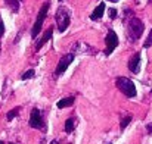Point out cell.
I'll use <instances>...</instances> for the list:
<instances>
[{"label":"cell","mask_w":152,"mask_h":144,"mask_svg":"<svg viewBox=\"0 0 152 144\" xmlns=\"http://www.w3.org/2000/svg\"><path fill=\"white\" fill-rule=\"evenodd\" d=\"M143 31H145V24L139 18H136V16L129 18L126 33H127V38L130 43H136L143 35Z\"/></svg>","instance_id":"6da1fadb"},{"label":"cell","mask_w":152,"mask_h":144,"mask_svg":"<svg viewBox=\"0 0 152 144\" xmlns=\"http://www.w3.org/2000/svg\"><path fill=\"white\" fill-rule=\"evenodd\" d=\"M55 21H56V25H58L59 33L66 31V28H68L69 24H71V10L66 9L65 6L58 7V10H56V13H55Z\"/></svg>","instance_id":"7a4b0ae2"},{"label":"cell","mask_w":152,"mask_h":144,"mask_svg":"<svg viewBox=\"0 0 152 144\" xmlns=\"http://www.w3.org/2000/svg\"><path fill=\"white\" fill-rule=\"evenodd\" d=\"M115 84H117L118 90H120V91H121L126 97L133 98V97L137 96L136 85L133 84V81H132V80H129V78H126V77H118V78L115 80Z\"/></svg>","instance_id":"3957f363"},{"label":"cell","mask_w":152,"mask_h":144,"mask_svg":"<svg viewBox=\"0 0 152 144\" xmlns=\"http://www.w3.org/2000/svg\"><path fill=\"white\" fill-rule=\"evenodd\" d=\"M49 6H50V1H45L43 6H42V9L39 10L37 19H36V22H34V25H33V30H31V38H36L37 34L40 33V30H42V27H43V22H45V19H46Z\"/></svg>","instance_id":"277c9868"},{"label":"cell","mask_w":152,"mask_h":144,"mask_svg":"<svg viewBox=\"0 0 152 144\" xmlns=\"http://www.w3.org/2000/svg\"><path fill=\"white\" fill-rule=\"evenodd\" d=\"M30 127L34 128V130H46V124H45V118H43V113L42 110H39L37 107H34L31 110V115H30V121H28Z\"/></svg>","instance_id":"5b68a950"},{"label":"cell","mask_w":152,"mask_h":144,"mask_svg":"<svg viewBox=\"0 0 152 144\" xmlns=\"http://www.w3.org/2000/svg\"><path fill=\"white\" fill-rule=\"evenodd\" d=\"M105 44H106V48H105V56L112 54V51L118 47V44H120L118 35H117V33H115L112 28H109V30H108V33H106V37H105Z\"/></svg>","instance_id":"8992f818"},{"label":"cell","mask_w":152,"mask_h":144,"mask_svg":"<svg viewBox=\"0 0 152 144\" xmlns=\"http://www.w3.org/2000/svg\"><path fill=\"white\" fill-rule=\"evenodd\" d=\"M74 57H75V54H74V53H66V54H64V56L61 57V60L58 62L56 69H55V78L61 77V75H62V74H64V72L68 69V66L72 63Z\"/></svg>","instance_id":"52a82bcc"},{"label":"cell","mask_w":152,"mask_h":144,"mask_svg":"<svg viewBox=\"0 0 152 144\" xmlns=\"http://www.w3.org/2000/svg\"><path fill=\"white\" fill-rule=\"evenodd\" d=\"M71 53H74V54H96V50L92 46H89L87 43H84V41H77L72 46Z\"/></svg>","instance_id":"ba28073f"},{"label":"cell","mask_w":152,"mask_h":144,"mask_svg":"<svg viewBox=\"0 0 152 144\" xmlns=\"http://www.w3.org/2000/svg\"><path fill=\"white\" fill-rule=\"evenodd\" d=\"M129 71L133 74H139L140 72V53H134L130 60H129Z\"/></svg>","instance_id":"9c48e42d"},{"label":"cell","mask_w":152,"mask_h":144,"mask_svg":"<svg viewBox=\"0 0 152 144\" xmlns=\"http://www.w3.org/2000/svg\"><path fill=\"white\" fill-rule=\"evenodd\" d=\"M53 30H55V28H53V27L50 25V27H49V28L46 30V33H45V34L42 35V38H40V40H39V43L36 44V50H37V51H39L40 48L43 47V46H45V44H46L48 41H50L52 35H53Z\"/></svg>","instance_id":"30bf717a"},{"label":"cell","mask_w":152,"mask_h":144,"mask_svg":"<svg viewBox=\"0 0 152 144\" xmlns=\"http://www.w3.org/2000/svg\"><path fill=\"white\" fill-rule=\"evenodd\" d=\"M103 12H105V3H103V1H101V3L98 4V7H96V9L92 12L90 19H92V21H99V19H102Z\"/></svg>","instance_id":"8fae6325"},{"label":"cell","mask_w":152,"mask_h":144,"mask_svg":"<svg viewBox=\"0 0 152 144\" xmlns=\"http://www.w3.org/2000/svg\"><path fill=\"white\" fill-rule=\"evenodd\" d=\"M74 101H75V97L74 96L65 97V98L59 100V101L56 103V106H58L59 109H64V107H69V106H72V104H74Z\"/></svg>","instance_id":"7c38bea8"},{"label":"cell","mask_w":152,"mask_h":144,"mask_svg":"<svg viewBox=\"0 0 152 144\" xmlns=\"http://www.w3.org/2000/svg\"><path fill=\"white\" fill-rule=\"evenodd\" d=\"M75 127H77V119L75 118H68L65 121V132L66 134H71L75 130Z\"/></svg>","instance_id":"4fadbf2b"},{"label":"cell","mask_w":152,"mask_h":144,"mask_svg":"<svg viewBox=\"0 0 152 144\" xmlns=\"http://www.w3.org/2000/svg\"><path fill=\"white\" fill-rule=\"evenodd\" d=\"M4 4L15 13L19 12V0H4Z\"/></svg>","instance_id":"5bb4252c"},{"label":"cell","mask_w":152,"mask_h":144,"mask_svg":"<svg viewBox=\"0 0 152 144\" xmlns=\"http://www.w3.org/2000/svg\"><path fill=\"white\" fill-rule=\"evenodd\" d=\"M19 110H21V107L19 106H16L15 109H12V110H9L7 112V115H6V119L7 121H12L15 116H18V113H19Z\"/></svg>","instance_id":"9a60e30c"},{"label":"cell","mask_w":152,"mask_h":144,"mask_svg":"<svg viewBox=\"0 0 152 144\" xmlns=\"http://www.w3.org/2000/svg\"><path fill=\"white\" fill-rule=\"evenodd\" d=\"M132 119H133L132 116H124V118L121 119V122H120V130H121V131H124V130L127 128V125L132 122Z\"/></svg>","instance_id":"2e32d148"},{"label":"cell","mask_w":152,"mask_h":144,"mask_svg":"<svg viewBox=\"0 0 152 144\" xmlns=\"http://www.w3.org/2000/svg\"><path fill=\"white\" fill-rule=\"evenodd\" d=\"M34 75H36V71L34 69H28L27 72H24L22 74V77H21V80H31V78H34Z\"/></svg>","instance_id":"e0dca14e"},{"label":"cell","mask_w":152,"mask_h":144,"mask_svg":"<svg viewBox=\"0 0 152 144\" xmlns=\"http://www.w3.org/2000/svg\"><path fill=\"white\" fill-rule=\"evenodd\" d=\"M149 47H152V30H151V33H149V35L146 37L145 43H143V48H149Z\"/></svg>","instance_id":"ac0fdd59"},{"label":"cell","mask_w":152,"mask_h":144,"mask_svg":"<svg viewBox=\"0 0 152 144\" xmlns=\"http://www.w3.org/2000/svg\"><path fill=\"white\" fill-rule=\"evenodd\" d=\"M108 15H109V18H111V19H115V18H117V15H118V10H117V9H114V7H111V9L108 10Z\"/></svg>","instance_id":"d6986e66"},{"label":"cell","mask_w":152,"mask_h":144,"mask_svg":"<svg viewBox=\"0 0 152 144\" xmlns=\"http://www.w3.org/2000/svg\"><path fill=\"white\" fill-rule=\"evenodd\" d=\"M3 34H4V24L0 21V37H1Z\"/></svg>","instance_id":"ffe728a7"},{"label":"cell","mask_w":152,"mask_h":144,"mask_svg":"<svg viewBox=\"0 0 152 144\" xmlns=\"http://www.w3.org/2000/svg\"><path fill=\"white\" fill-rule=\"evenodd\" d=\"M146 131L149 132V135H152V122H151V124H148V125H146Z\"/></svg>","instance_id":"44dd1931"},{"label":"cell","mask_w":152,"mask_h":144,"mask_svg":"<svg viewBox=\"0 0 152 144\" xmlns=\"http://www.w3.org/2000/svg\"><path fill=\"white\" fill-rule=\"evenodd\" d=\"M50 144H59V141H58V140H52Z\"/></svg>","instance_id":"7402d4cb"},{"label":"cell","mask_w":152,"mask_h":144,"mask_svg":"<svg viewBox=\"0 0 152 144\" xmlns=\"http://www.w3.org/2000/svg\"><path fill=\"white\" fill-rule=\"evenodd\" d=\"M109 1H111V3H117L118 0H109Z\"/></svg>","instance_id":"603a6c76"},{"label":"cell","mask_w":152,"mask_h":144,"mask_svg":"<svg viewBox=\"0 0 152 144\" xmlns=\"http://www.w3.org/2000/svg\"><path fill=\"white\" fill-rule=\"evenodd\" d=\"M0 144H4V143H3V141H0Z\"/></svg>","instance_id":"cb8c5ba5"},{"label":"cell","mask_w":152,"mask_h":144,"mask_svg":"<svg viewBox=\"0 0 152 144\" xmlns=\"http://www.w3.org/2000/svg\"><path fill=\"white\" fill-rule=\"evenodd\" d=\"M59 1H62V0H59Z\"/></svg>","instance_id":"d4e9b609"},{"label":"cell","mask_w":152,"mask_h":144,"mask_svg":"<svg viewBox=\"0 0 152 144\" xmlns=\"http://www.w3.org/2000/svg\"><path fill=\"white\" fill-rule=\"evenodd\" d=\"M10 144H13V143H10Z\"/></svg>","instance_id":"484cf974"},{"label":"cell","mask_w":152,"mask_h":144,"mask_svg":"<svg viewBox=\"0 0 152 144\" xmlns=\"http://www.w3.org/2000/svg\"><path fill=\"white\" fill-rule=\"evenodd\" d=\"M19 1H21V0H19Z\"/></svg>","instance_id":"4316f807"},{"label":"cell","mask_w":152,"mask_h":144,"mask_svg":"<svg viewBox=\"0 0 152 144\" xmlns=\"http://www.w3.org/2000/svg\"><path fill=\"white\" fill-rule=\"evenodd\" d=\"M109 144H111V143H109Z\"/></svg>","instance_id":"83f0119b"}]
</instances>
